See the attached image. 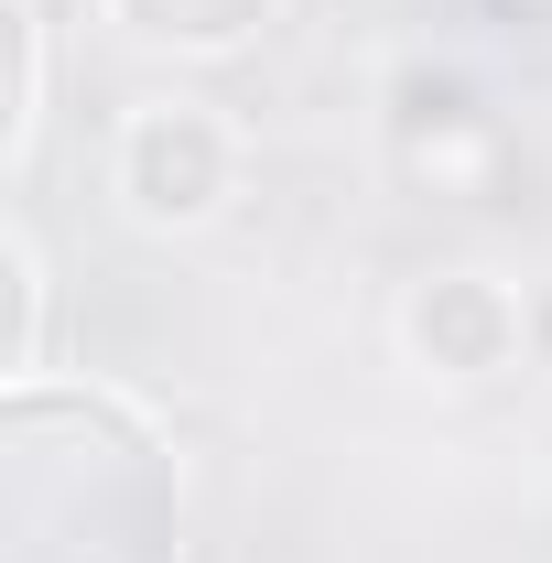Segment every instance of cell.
Returning <instances> with one entry per match:
<instances>
[{"label":"cell","instance_id":"cell-1","mask_svg":"<svg viewBox=\"0 0 552 563\" xmlns=\"http://www.w3.org/2000/svg\"><path fill=\"white\" fill-rule=\"evenodd\" d=\"M120 196H131L141 217H207L217 196H228V131H217L196 98H152L131 120V141H120Z\"/></svg>","mask_w":552,"mask_h":563},{"label":"cell","instance_id":"cell-2","mask_svg":"<svg viewBox=\"0 0 552 563\" xmlns=\"http://www.w3.org/2000/svg\"><path fill=\"white\" fill-rule=\"evenodd\" d=\"M412 336L444 357V368H466V379H477V368H498V357H509L520 314H509V292H498L487 272H455V282H433V292L412 303Z\"/></svg>","mask_w":552,"mask_h":563}]
</instances>
